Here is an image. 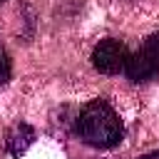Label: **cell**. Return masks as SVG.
<instances>
[{"label": "cell", "instance_id": "5", "mask_svg": "<svg viewBox=\"0 0 159 159\" xmlns=\"http://www.w3.org/2000/svg\"><path fill=\"white\" fill-rule=\"evenodd\" d=\"M12 77V60L7 55V50L0 45V84H7Z\"/></svg>", "mask_w": 159, "mask_h": 159}, {"label": "cell", "instance_id": "4", "mask_svg": "<svg viewBox=\"0 0 159 159\" xmlns=\"http://www.w3.org/2000/svg\"><path fill=\"white\" fill-rule=\"evenodd\" d=\"M32 142H35V129H32L27 122L12 124V129H10L7 137H5V147H7V152H10L12 157H22V154L32 147Z\"/></svg>", "mask_w": 159, "mask_h": 159}, {"label": "cell", "instance_id": "3", "mask_svg": "<svg viewBox=\"0 0 159 159\" xmlns=\"http://www.w3.org/2000/svg\"><path fill=\"white\" fill-rule=\"evenodd\" d=\"M127 57H129L127 45L114 37H107L92 50V67L102 75H119L124 72Z\"/></svg>", "mask_w": 159, "mask_h": 159}, {"label": "cell", "instance_id": "1", "mask_svg": "<svg viewBox=\"0 0 159 159\" xmlns=\"http://www.w3.org/2000/svg\"><path fill=\"white\" fill-rule=\"evenodd\" d=\"M77 137L97 149H112L124 137V124L107 99H92L82 107L75 119Z\"/></svg>", "mask_w": 159, "mask_h": 159}, {"label": "cell", "instance_id": "2", "mask_svg": "<svg viewBox=\"0 0 159 159\" xmlns=\"http://www.w3.org/2000/svg\"><path fill=\"white\" fill-rule=\"evenodd\" d=\"M124 75L132 82H149L159 77V32L149 35L137 52H129Z\"/></svg>", "mask_w": 159, "mask_h": 159}, {"label": "cell", "instance_id": "6", "mask_svg": "<svg viewBox=\"0 0 159 159\" xmlns=\"http://www.w3.org/2000/svg\"><path fill=\"white\" fill-rule=\"evenodd\" d=\"M139 159H159V149H157V152H149V154H144V157H139Z\"/></svg>", "mask_w": 159, "mask_h": 159}, {"label": "cell", "instance_id": "7", "mask_svg": "<svg viewBox=\"0 0 159 159\" xmlns=\"http://www.w3.org/2000/svg\"><path fill=\"white\" fill-rule=\"evenodd\" d=\"M2 2H5V0H0V5H2Z\"/></svg>", "mask_w": 159, "mask_h": 159}]
</instances>
